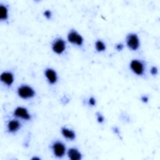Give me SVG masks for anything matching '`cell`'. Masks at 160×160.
Instances as JSON below:
<instances>
[{
	"label": "cell",
	"mask_w": 160,
	"mask_h": 160,
	"mask_svg": "<svg viewBox=\"0 0 160 160\" xmlns=\"http://www.w3.org/2000/svg\"><path fill=\"white\" fill-rule=\"evenodd\" d=\"M18 96L24 99H31L35 96L34 90L29 86L22 85L18 88Z\"/></svg>",
	"instance_id": "cell-1"
},
{
	"label": "cell",
	"mask_w": 160,
	"mask_h": 160,
	"mask_svg": "<svg viewBox=\"0 0 160 160\" xmlns=\"http://www.w3.org/2000/svg\"><path fill=\"white\" fill-rule=\"evenodd\" d=\"M126 44L132 51H136L140 46V41L138 35L135 33H130L126 37Z\"/></svg>",
	"instance_id": "cell-2"
},
{
	"label": "cell",
	"mask_w": 160,
	"mask_h": 160,
	"mask_svg": "<svg viewBox=\"0 0 160 160\" xmlns=\"http://www.w3.org/2000/svg\"><path fill=\"white\" fill-rule=\"evenodd\" d=\"M131 71L138 76H141L144 72V66L143 63L138 59H133L129 64Z\"/></svg>",
	"instance_id": "cell-3"
},
{
	"label": "cell",
	"mask_w": 160,
	"mask_h": 160,
	"mask_svg": "<svg viewBox=\"0 0 160 160\" xmlns=\"http://www.w3.org/2000/svg\"><path fill=\"white\" fill-rule=\"evenodd\" d=\"M68 40L69 42L76 44L79 46H81L83 43V38L75 30H71L68 34Z\"/></svg>",
	"instance_id": "cell-4"
},
{
	"label": "cell",
	"mask_w": 160,
	"mask_h": 160,
	"mask_svg": "<svg viewBox=\"0 0 160 160\" xmlns=\"http://www.w3.org/2000/svg\"><path fill=\"white\" fill-rule=\"evenodd\" d=\"M66 49V42L61 38H57L54 39L52 43V49L56 54H62Z\"/></svg>",
	"instance_id": "cell-5"
},
{
	"label": "cell",
	"mask_w": 160,
	"mask_h": 160,
	"mask_svg": "<svg viewBox=\"0 0 160 160\" xmlns=\"http://www.w3.org/2000/svg\"><path fill=\"white\" fill-rule=\"evenodd\" d=\"M52 149L55 156L61 158L65 154L66 146L62 142L56 141L52 145Z\"/></svg>",
	"instance_id": "cell-6"
},
{
	"label": "cell",
	"mask_w": 160,
	"mask_h": 160,
	"mask_svg": "<svg viewBox=\"0 0 160 160\" xmlns=\"http://www.w3.org/2000/svg\"><path fill=\"white\" fill-rule=\"evenodd\" d=\"M14 116L24 120H29L31 117L26 108L23 107H18L14 111Z\"/></svg>",
	"instance_id": "cell-7"
},
{
	"label": "cell",
	"mask_w": 160,
	"mask_h": 160,
	"mask_svg": "<svg viewBox=\"0 0 160 160\" xmlns=\"http://www.w3.org/2000/svg\"><path fill=\"white\" fill-rule=\"evenodd\" d=\"M44 74L49 84H54L57 82L58 75L54 69L51 68H47L44 71Z\"/></svg>",
	"instance_id": "cell-8"
},
{
	"label": "cell",
	"mask_w": 160,
	"mask_h": 160,
	"mask_svg": "<svg viewBox=\"0 0 160 160\" xmlns=\"http://www.w3.org/2000/svg\"><path fill=\"white\" fill-rule=\"evenodd\" d=\"M0 79L4 84L10 86L14 82V75L11 72L5 71L1 73Z\"/></svg>",
	"instance_id": "cell-9"
},
{
	"label": "cell",
	"mask_w": 160,
	"mask_h": 160,
	"mask_svg": "<svg viewBox=\"0 0 160 160\" xmlns=\"http://www.w3.org/2000/svg\"><path fill=\"white\" fill-rule=\"evenodd\" d=\"M21 127V123L18 120H11L9 121L7 125L8 130L9 132H16Z\"/></svg>",
	"instance_id": "cell-10"
},
{
	"label": "cell",
	"mask_w": 160,
	"mask_h": 160,
	"mask_svg": "<svg viewBox=\"0 0 160 160\" xmlns=\"http://www.w3.org/2000/svg\"><path fill=\"white\" fill-rule=\"evenodd\" d=\"M68 156L72 160H79L82 158L81 153L74 148H70L68 151Z\"/></svg>",
	"instance_id": "cell-11"
},
{
	"label": "cell",
	"mask_w": 160,
	"mask_h": 160,
	"mask_svg": "<svg viewBox=\"0 0 160 160\" xmlns=\"http://www.w3.org/2000/svg\"><path fill=\"white\" fill-rule=\"evenodd\" d=\"M61 131L62 136L65 138L72 141L76 138V133L74 131L69 129L66 127H62Z\"/></svg>",
	"instance_id": "cell-12"
},
{
	"label": "cell",
	"mask_w": 160,
	"mask_h": 160,
	"mask_svg": "<svg viewBox=\"0 0 160 160\" xmlns=\"http://www.w3.org/2000/svg\"><path fill=\"white\" fill-rule=\"evenodd\" d=\"M8 18V9L6 6L0 4V19L1 21L7 20Z\"/></svg>",
	"instance_id": "cell-13"
},
{
	"label": "cell",
	"mask_w": 160,
	"mask_h": 160,
	"mask_svg": "<svg viewBox=\"0 0 160 160\" xmlns=\"http://www.w3.org/2000/svg\"><path fill=\"white\" fill-rule=\"evenodd\" d=\"M95 48L97 51L102 52L106 50V45L101 40H98L95 42Z\"/></svg>",
	"instance_id": "cell-14"
},
{
	"label": "cell",
	"mask_w": 160,
	"mask_h": 160,
	"mask_svg": "<svg viewBox=\"0 0 160 160\" xmlns=\"http://www.w3.org/2000/svg\"><path fill=\"white\" fill-rule=\"evenodd\" d=\"M96 116H97V121H98V122L102 123V122H104V119L103 116L101 114H100L99 112H97L96 113Z\"/></svg>",
	"instance_id": "cell-15"
},
{
	"label": "cell",
	"mask_w": 160,
	"mask_h": 160,
	"mask_svg": "<svg viewBox=\"0 0 160 160\" xmlns=\"http://www.w3.org/2000/svg\"><path fill=\"white\" fill-rule=\"evenodd\" d=\"M88 103L89 105L92 106H94L96 105V99L94 98V97H91L89 98V100H88Z\"/></svg>",
	"instance_id": "cell-16"
},
{
	"label": "cell",
	"mask_w": 160,
	"mask_h": 160,
	"mask_svg": "<svg viewBox=\"0 0 160 160\" xmlns=\"http://www.w3.org/2000/svg\"><path fill=\"white\" fill-rule=\"evenodd\" d=\"M44 16L47 18V19H50L51 18L52 16V12L51 11L49 10H46L44 13H43Z\"/></svg>",
	"instance_id": "cell-17"
},
{
	"label": "cell",
	"mask_w": 160,
	"mask_h": 160,
	"mask_svg": "<svg viewBox=\"0 0 160 160\" xmlns=\"http://www.w3.org/2000/svg\"><path fill=\"white\" fill-rule=\"evenodd\" d=\"M150 72H151V74L152 75H156V74H157V73H158V69H157V68H156V67H154V66L152 67V68H151V69H150Z\"/></svg>",
	"instance_id": "cell-18"
},
{
	"label": "cell",
	"mask_w": 160,
	"mask_h": 160,
	"mask_svg": "<svg viewBox=\"0 0 160 160\" xmlns=\"http://www.w3.org/2000/svg\"><path fill=\"white\" fill-rule=\"evenodd\" d=\"M123 48H124V46H123L122 44L119 43V44H118L116 45V50L118 51H121V50L123 49Z\"/></svg>",
	"instance_id": "cell-19"
},
{
	"label": "cell",
	"mask_w": 160,
	"mask_h": 160,
	"mask_svg": "<svg viewBox=\"0 0 160 160\" xmlns=\"http://www.w3.org/2000/svg\"><path fill=\"white\" fill-rule=\"evenodd\" d=\"M141 100L142 102H144V103H146V102H148L149 98H148V97L146 96H141Z\"/></svg>",
	"instance_id": "cell-20"
},
{
	"label": "cell",
	"mask_w": 160,
	"mask_h": 160,
	"mask_svg": "<svg viewBox=\"0 0 160 160\" xmlns=\"http://www.w3.org/2000/svg\"><path fill=\"white\" fill-rule=\"evenodd\" d=\"M32 159H38V160H39L40 158H37V157H34V158H32Z\"/></svg>",
	"instance_id": "cell-21"
}]
</instances>
